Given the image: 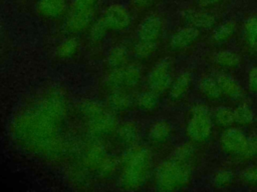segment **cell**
<instances>
[{
  "label": "cell",
  "mask_w": 257,
  "mask_h": 192,
  "mask_svg": "<svg viewBox=\"0 0 257 192\" xmlns=\"http://www.w3.org/2000/svg\"><path fill=\"white\" fill-rule=\"evenodd\" d=\"M67 104L61 89L51 87L45 90L13 118L10 128L12 138L30 153L50 160L61 158L68 144L62 134Z\"/></svg>",
  "instance_id": "1"
},
{
  "label": "cell",
  "mask_w": 257,
  "mask_h": 192,
  "mask_svg": "<svg viewBox=\"0 0 257 192\" xmlns=\"http://www.w3.org/2000/svg\"><path fill=\"white\" fill-rule=\"evenodd\" d=\"M136 105L143 111L145 112H152L156 110L160 104V97L159 94L152 91V90H147L141 92L137 97H136Z\"/></svg>",
  "instance_id": "24"
},
{
  "label": "cell",
  "mask_w": 257,
  "mask_h": 192,
  "mask_svg": "<svg viewBox=\"0 0 257 192\" xmlns=\"http://www.w3.org/2000/svg\"><path fill=\"white\" fill-rule=\"evenodd\" d=\"M213 131V118L209 108L204 104H196L190 110V117L186 125V134L192 142L207 141Z\"/></svg>",
  "instance_id": "6"
},
{
  "label": "cell",
  "mask_w": 257,
  "mask_h": 192,
  "mask_svg": "<svg viewBox=\"0 0 257 192\" xmlns=\"http://www.w3.org/2000/svg\"><path fill=\"white\" fill-rule=\"evenodd\" d=\"M243 180L252 185H257V166H249L242 172Z\"/></svg>",
  "instance_id": "36"
},
{
  "label": "cell",
  "mask_w": 257,
  "mask_h": 192,
  "mask_svg": "<svg viewBox=\"0 0 257 192\" xmlns=\"http://www.w3.org/2000/svg\"><path fill=\"white\" fill-rule=\"evenodd\" d=\"M194 153H195V147L192 143H183L174 150L171 157L181 162L190 163L191 159L194 156Z\"/></svg>",
  "instance_id": "32"
},
{
  "label": "cell",
  "mask_w": 257,
  "mask_h": 192,
  "mask_svg": "<svg viewBox=\"0 0 257 192\" xmlns=\"http://www.w3.org/2000/svg\"><path fill=\"white\" fill-rule=\"evenodd\" d=\"M101 17L106 23L109 31H124L132 24L131 11L124 5L119 3H112L108 5L104 9Z\"/></svg>",
  "instance_id": "8"
},
{
  "label": "cell",
  "mask_w": 257,
  "mask_h": 192,
  "mask_svg": "<svg viewBox=\"0 0 257 192\" xmlns=\"http://www.w3.org/2000/svg\"><path fill=\"white\" fill-rule=\"evenodd\" d=\"M164 30V22L161 16L152 13L147 15L140 22L137 29L138 40L158 42Z\"/></svg>",
  "instance_id": "10"
},
{
  "label": "cell",
  "mask_w": 257,
  "mask_h": 192,
  "mask_svg": "<svg viewBox=\"0 0 257 192\" xmlns=\"http://www.w3.org/2000/svg\"><path fill=\"white\" fill-rule=\"evenodd\" d=\"M200 36V30L192 27L185 26L173 33L170 38V47L173 50H183L191 46Z\"/></svg>",
  "instance_id": "13"
},
{
  "label": "cell",
  "mask_w": 257,
  "mask_h": 192,
  "mask_svg": "<svg viewBox=\"0 0 257 192\" xmlns=\"http://www.w3.org/2000/svg\"><path fill=\"white\" fill-rule=\"evenodd\" d=\"M117 166H118L117 160L111 155H109L106 158V160L102 163V165L99 167L96 174L102 179H108L114 175V173L117 170Z\"/></svg>",
  "instance_id": "33"
},
{
  "label": "cell",
  "mask_w": 257,
  "mask_h": 192,
  "mask_svg": "<svg viewBox=\"0 0 257 192\" xmlns=\"http://www.w3.org/2000/svg\"><path fill=\"white\" fill-rule=\"evenodd\" d=\"M109 31L106 23L102 19V17L97 18L92 22L90 27L88 28V37L91 43L99 44L105 38L107 32Z\"/></svg>",
  "instance_id": "28"
},
{
  "label": "cell",
  "mask_w": 257,
  "mask_h": 192,
  "mask_svg": "<svg viewBox=\"0 0 257 192\" xmlns=\"http://www.w3.org/2000/svg\"><path fill=\"white\" fill-rule=\"evenodd\" d=\"M115 134L119 143L126 147H130L138 144V141L140 139V127L137 122L133 120H127L117 125Z\"/></svg>",
  "instance_id": "15"
},
{
  "label": "cell",
  "mask_w": 257,
  "mask_h": 192,
  "mask_svg": "<svg viewBox=\"0 0 257 192\" xmlns=\"http://www.w3.org/2000/svg\"><path fill=\"white\" fill-rule=\"evenodd\" d=\"M192 177L190 163L167 159L159 164L155 172V185L160 191H175L187 186Z\"/></svg>",
  "instance_id": "4"
},
{
  "label": "cell",
  "mask_w": 257,
  "mask_h": 192,
  "mask_svg": "<svg viewBox=\"0 0 257 192\" xmlns=\"http://www.w3.org/2000/svg\"><path fill=\"white\" fill-rule=\"evenodd\" d=\"M109 156L106 148L97 140L88 143L81 153V165L89 172L96 173L102 163Z\"/></svg>",
  "instance_id": "9"
},
{
  "label": "cell",
  "mask_w": 257,
  "mask_h": 192,
  "mask_svg": "<svg viewBox=\"0 0 257 192\" xmlns=\"http://www.w3.org/2000/svg\"><path fill=\"white\" fill-rule=\"evenodd\" d=\"M221 1L223 0H198V4L202 8H208L220 3Z\"/></svg>",
  "instance_id": "39"
},
{
  "label": "cell",
  "mask_w": 257,
  "mask_h": 192,
  "mask_svg": "<svg viewBox=\"0 0 257 192\" xmlns=\"http://www.w3.org/2000/svg\"><path fill=\"white\" fill-rule=\"evenodd\" d=\"M157 47H158V42L138 40L133 48L134 55L141 60L148 59L156 52Z\"/></svg>",
  "instance_id": "30"
},
{
  "label": "cell",
  "mask_w": 257,
  "mask_h": 192,
  "mask_svg": "<svg viewBox=\"0 0 257 192\" xmlns=\"http://www.w3.org/2000/svg\"><path fill=\"white\" fill-rule=\"evenodd\" d=\"M152 153L144 145L126 147L120 158L118 185L123 190H137L143 187L151 173Z\"/></svg>",
  "instance_id": "2"
},
{
  "label": "cell",
  "mask_w": 257,
  "mask_h": 192,
  "mask_svg": "<svg viewBox=\"0 0 257 192\" xmlns=\"http://www.w3.org/2000/svg\"><path fill=\"white\" fill-rule=\"evenodd\" d=\"M182 18L187 26H192L199 30L210 29L216 23V16L204 10H187L183 13Z\"/></svg>",
  "instance_id": "14"
},
{
  "label": "cell",
  "mask_w": 257,
  "mask_h": 192,
  "mask_svg": "<svg viewBox=\"0 0 257 192\" xmlns=\"http://www.w3.org/2000/svg\"><path fill=\"white\" fill-rule=\"evenodd\" d=\"M173 63L171 59L164 58L158 61L147 77L148 88L158 94L169 90L173 81Z\"/></svg>",
  "instance_id": "7"
},
{
  "label": "cell",
  "mask_w": 257,
  "mask_h": 192,
  "mask_svg": "<svg viewBox=\"0 0 257 192\" xmlns=\"http://www.w3.org/2000/svg\"><path fill=\"white\" fill-rule=\"evenodd\" d=\"M243 37L248 47L257 50V15L251 16L245 21Z\"/></svg>",
  "instance_id": "27"
},
{
  "label": "cell",
  "mask_w": 257,
  "mask_h": 192,
  "mask_svg": "<svg viewBox=\"0 0 257 192\" xmlns=\"http://www.w3.org/2000/svg\"><path fill=\"white\" fill-rule=\"evenodd\" d=\"M215 78L222 90L223 95L235 101H239L244 98V90L237 80L225 73H220L216 75Z\"/></svg>",
  "instance_id": "16"
},
{
  "label": "cell",
  "mask_w": 257,
  "mask_h": 192,
  "mask_svg": "<svg viewBox=\"0 0 257 192\" xmlns=\"http://www.w3.org/2000/svg\"><path fill=\"white\" fill-rule=\"evenodd\" d=\"M156 0H131V6L134 10L143 11L150 8Z\"/></svg>",
  "instance_id": "38"
},
{
  "label": "cell",
  "mask_w": 257,
  "mask_h": 192,
  "mask_svg": "<svg viewBox=\"0 0 257 192\" xmlns=\"http://www.w3.org/2000/svg\"><path fill=\"white\" fill-rule=\"evenodd\" d=\"M121 68L123 89L128 90L137 87L142 79V71L136 64H126Z\"/></svg>",
  "instance_id": "23"
},
{
  "label": "cell",
  "mask_w": 257,
  "mask_h": 192,
  "mask_svg": "<svg viewBox=\"0 0 257 192\" xmlns=\"http://www.w3.org/2000/svg\"><path fill=\"white\" fill-rule=\"evenodd\" d=\"M257 156V134H251L247 137L246 145L240 154L242 159H252Z\"/></svg>",
  "instance_id": "35"
},
{
  "label": "cell",
  "mask_w": 257,
  "mask_h": 192,
  "mask_svg": "<svg viewBox=\"0 0 257 192\" xmlns=\"http://www.w3.org/2000/svg\"><path fill=\"white\" fill-rule=\"evenodd\" d=\"M78 111L92 138L99 139L115 132L117 121L108 107L94 100H83L78 105Z\"/></svg>",
  "instance_id": "3"
},
{
  "label": "cell",
  "mask_w": 257,
  "mask_h": 192,
  "mask_svg": "<svg viewBox=\"0 0 257 192\" xmlns=\"http://www.w3.org/2000/svg\"><path fill=\"white\" fill-rule=\"evenodd\" d=\"M172 135V126L165 119L156 120L151 124L148 130V138L154 144L166 143Z\"/></svg>",
  "instance_id": "17"
},
{
  "label": "cell",
  "mask_w": 257,
  "mask_h": 192,
  "mask_svg": "<svg viewBox=\"0 0 257 192\" xmlns=\"http://www.w3.org/2000/svg\"><path fill=\"white\" fill-rule=\"evenodd\" d=\"M212 118L217 125L224 128L231 127L233 123H235L233 110L226 106L217 107L213 112Z\"/></svg>",
  "instance_id": "29"
},
{
  "label": "cell",
  "mask_w": 257,
  "mask_h": 192,
  "mask_svg": "<svg viewBox=\"0 0 257 192\" xmlns=\"http://www.w3.org/2000/svg\"><path fill=\"white\" fill-rule=\"evenodd\" d=\"M79 48V42L76 37L69 36L63 39L55 49V55L59 59H69L73 57Z\"/></svg>",
  "instance_id": "25"
},
{
  "label": "cell",
  "mask_w": 257,
  "mask_h": 192,
  "mask_svg": "<svg viewBox=\"0 0 257 192\" xmlns=\"http://www.w3.org/2000/svg\"><path fill=\"white\" fill-rule=\"evenodd\" d=\"M247 137L241 129L227 128L220 137V147L226 154L240 156L246 145Z\"/></svg>",
  "instance_id": "11"
},
{
  "label": "cell",
  "mask_w": 257,
  "mask_h": 192,
  "mask_svg": "<svg viewBox=\"0 0 257 192\" xmlns=\"http://www.w3.org/2000/svg\"><path fill=\"white\" fill-rule=\"evenodd\" d=\"M193 81V76L189 71H183L179 73L172 81L169 88V96L172 100H178L182 98L189 90Z\"/></svg>",
  "instance_id": "19"
},
{
  "label": "cell",
  "mask_w": 257,
  "mask_h": 192,
  "mask_svg": "<svg viewBox=\"0 0 257 192\" xmlns=\"http://www.w3.org/2000/svg\"><path fill=\"white\" fill-rule=\"evenodd\" d=\"M106 104L113 113H123L132 107L133 98L127 90H114L109 92Z\"/></svg>",
  "instance_id": "18"
},
{
  "label": "cell",
  "mask_w": 257,
  "mask_h": 192,
  "mask_svg": "<svg viewBox=\"0 0 257 192\" xmlns=\"http://www.w3.org/2000/svg\"><path fill=\"white\" fill-rule=\"evenodd\" d=\"M99 0H71L65 15L64 29L70 34L87 30L92 22Z\"/></svg>",
  "instance_id": "5"
},
{
  "label": "cell",
  "mask_w": 257,
  "mask_h": 192,
  "mask_svg": "<svg viewBox=\"0 0 257 192\" xmlns=\"http://www.w3.org/2000/svg\"><path fill=\"white\" fill-rule=\"evenodd\" d=\"M215 63L225 69H235L241 64L240 55L232 50H221L214 55Z\"/></svg>",
  "instance_id": "22"
},
{
  "label": "cell",
  "mask_w": 257,
  "mask_h": 192,
  "mask_svg": "<svg viewBox=\"0 0 257 192\" xmlns=\"http://www.w3.org/2000/svg\"><path fill=\"white\" fill-rule=\"evenodd\" d=\"M67 0H37L36 12L46 20H55L66 15L68 10Z\"/></svg>",
  "instance_id": "12"
},
{
  "label": "cell",
  "mask_w": 257,
  "mask_h": 192,
  "mask_svg": "<svg viewBox=\"0 0 257 192\" xmlns=\"http://www.w3.org/2000/svg\"><path fill=\"white\" fill-rule=\"evenodd\" d=\"M237 24L233 20H227L219 24L212 33V39L215 43H224L228 41L236 32Z\"/></svg>",
  "instance_id": "26"
},
{
  "label": "cell",
  "mask_w": 257,
  "mask_h": 192,
  "mask_svg": "<svg viewBox=\"0 0 257 192\" xmlns=\"http://www.w3.org/2000/svg\"><path fill=\"white\" fill-rule=\"evenodd\" d=\"M248 87L253 93H257V66H254L250 69L248 73Z\"/></svg>",
  "instance_id": "37"
},
{
  "label": "cell",
  "mask_w": 257,
  "mask_h": 192,
  "mask_svg": "<svg viewBox=\"0 0 257 192\" xmlns=\"http://www.w3.org/2000/svg\"><path fill=\"white\" fill-rule=\"evenodd\" d=\"M234 121L238 125L246 126L251 124L254 121L255 114L251 107L246 104L238 105L234 110Z\"/></svg>",
  "instance_id": "31"
},
{
  "label": "cell",
  "mask_w": 257,
  "mask_h": 192,
  "mask_svg": "<svg viewBox=\"0 0 257 192\" xmlns=\"http://www.w3.org/2000/svg\"><path fill=\"white\" fill-rule=\"evenodd\" d=\"M128 63V50L126 46L117 44L113 46L107 53L106 64L109 69L120 68Z\"/></svg>",
  "instance_id": "20"
},
{
  "label": "cell",
  "mask_w": 257,
  "mask_h": 192,
  "mask_svg": "<svg viewBox=\"0 0 257 192\" xmlns=\"http://www.w3.org/2000/svg\"><path fill=\"white\" fill-rule=\"evenodd\" d=\"M198 87L200 92L210 100H219L223 96L216 78L205 76L200 79Z\"/></svg>",
  "instance_id": "21"
},
{
  "label": "cell",
  "mask_w": 257,
  "mask_h": 192,
  "mask_svg": "<svg viewBox=\"0 0 257 192\" xmlns=\"http://www.w3.org/2000/svg\"><path fill=\"white\" fill-rule=\"evenodd\" d=\"M234 179V174L228 169H220L213 176V185L217 188L229 186Z\"/></svg>",
  "instance_id": "34"
}]
</instances>
